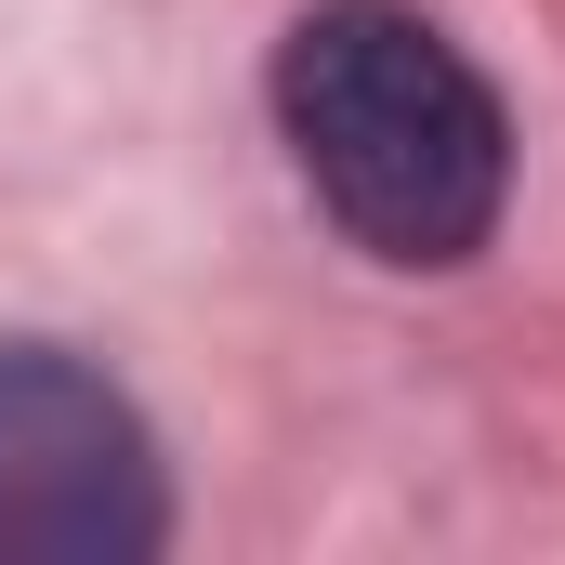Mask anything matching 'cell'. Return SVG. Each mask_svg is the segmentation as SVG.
<instances>
[{
	"instance_id": "cell-1",
	"label": "cell",
	"mask_w": 565,
	"mask_h": 565,
	"mask_svg": "<svg viewBox=\"0 0 565 565\" xmlns=\"http://www.w3.org/2000/svg\"><path fill=\"white\" fill-rule=\"evenodd\" d=\"M277 132L302 198L395 277H447L500 237L513 119L487 66L408 0H316L277 40Z\"/></svg>"
},
{
	"instance_id": "cell-2",
	"label": "cell",
	"mask_w": 565,
	"mask_h": 565,
	"mask_svg": "<svg viewBox=\"0 0 565 565\" xmlns=\"http://www.w3.org/2000/svg\"><path fill=\"white\" fill-rule=\"evenodd\" d=\"M171 473L145 408L66 342H0V565H145Z\"/></svg>"
}]
</instances>
